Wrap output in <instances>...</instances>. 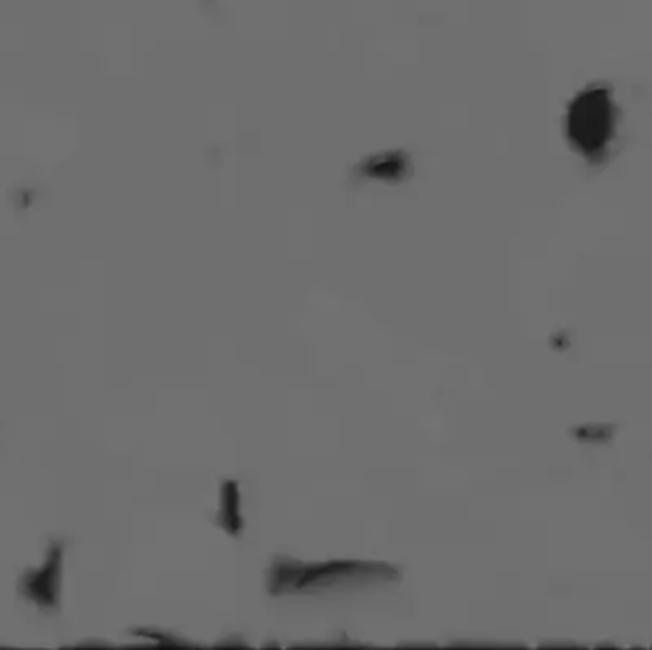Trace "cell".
<instances>
[{"mask_svg": "<svg viewBox=\"0 0 652 650\" xmlns=\"http://www.w3.org/2000/svg\"><path fill=\"white\" fill-rule=\"evenodd\" d=\"M618 130V105L610 88L591 85L567 107L565 134L570 147L587 163H603Z\"/></svg>", "mask_w": 652, "mask_h": 650, "instance_id": "1", "label": "cell"}, {"mask_svg": "<svg viewBox=\"0 0 652 650\" xmlns=\"http://www.w3.org/2000/svg\"><path fill=\"white\" fill-rule=\"evenodd\" d=\"M355 580H399V570L387 563L370 561L300 563L288 557H276L267 570V591L271 595L302 594V591Z\"/></svg>", "mask_w": 652, "mask_h": 650, "instance_id": "2", "label": "cell"}, {"mask_svg": "<svg viewBox=\"0 0 652 650\" xmlns=\"http://www.w3.org/2000/svg\"><path fill=\"white\" fill-rule=\"evenodd\" d=\"M64 547L52 545L48 549L46 561L36 566L19 582V594L41 610L57 606L59 599V580H62Z\"/></svg>", "mask_w": 652, "mask_h": 650, "instance_id": "3", "label": "cell"}]
</instances>
